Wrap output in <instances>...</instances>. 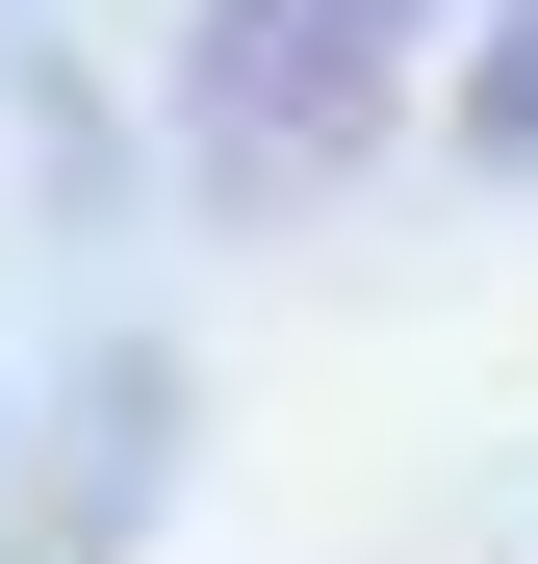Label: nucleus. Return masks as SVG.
<instances>
[{
	"label": "nucleus",
	"mask_w": 538,
	"mask_h": 564,
	"mask_svg": "<svg viewBox=\"0 0 538 564\" xmlns=\"http://www.w3.org/2000/svg\"><path fill=\"white\" fill-rule=\"evenodd\" d=\"M410 104V0H206L179 26V180L206 206H308L333 154H385Z\"/></svg>",
	"instance_id": "1"
}]
</instances>
